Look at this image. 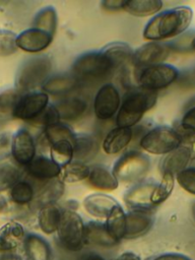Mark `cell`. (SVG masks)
<instances>
[{"label":"cell","instance_id":"obj_27","mask_svg":"<svg viewBox=\"0 0 195 260\" xmlns=\"http://www.w3.org/2000/svg\"><path fill=\"white\" fill-rule=\"evenodd\" d=\"M23 249L28 260H50L51 249L46 240L38 235H28L23 241Z\"/></svg>","mask_w":195,"mask_h":260},{"label":"cell","instance_id":"obj_30","mask_svg":"<svg viewBox=\"0 0 195 260\" xmlns=\"http://www.w3.org/2000/svg\"><path fill=\"white\" fill-rule=\"evenodd\" d=\"M160 0H126L123 10L137 17L155 15L162 8Z\"/></svg>","mask_w":195,"mask_h":260},{"label":"cell","instance_id":"obj_9","mask_svg":"<svg viewBox=\"0 0 195 260\" xmlns=\"http://www.w3.org/2000/svg\"><path fill=\"white\" fill-rule=\"evenodd\" d=\"M172 51L169 43L147 42L133 53L132 65L135 70L164 63Z\"/></svg>","mask_w":195,"mask_h":260},{"label":"cell","instance_id":"obj_8","mask_svg":"<svg viewBox=\"0 0 195 260\" xmlns=\"http://www.w3.org/2000/svg\"><path fill=\"white\" fill-rule=\"evenodd\" d=\"M57 234L62 246L69 251H79L84 245V223L72 209L62 211Z\"/></svg>","mask_w":195,"mask_h":260},{"label":"cell","instance_id":"obj_41","mask_svg":"<svg viewBox=\"0 0 195 260\" xmlns=\"http://www.w3.org/2000/svg\"><path fill=\"white\" fill-rule=\"evenodd\" d=\"M176 179L185 191L195 195V167L186 168L176 175Z\"/></svg>","mask_w":195,"mask_h":260},{"label":"cell","instance_id":"obj_16","mask_svg":"<svg viewBox=\"0 0 195 260\" xmlns=\"http://www.w3.org/2000/svg\"><path fill=\"white\" fill-rule=\"evenodd\" d=\"M52 35L35 27L21 31L16 38L18 49L28 53H38L44 51L52 44Z\"/></svg>","mask_w":195,"mask_h":260},{"label":"cell","instance_id":"obj_29","mask_svg":"<svg viewBox=\"0 0 195 260\" xmlns=\"http://www.w3.org/2000/svg\"><path fill=\"white\" fill-rule=\"evenodd\" d=\"M62 211L55 204H47L41 207L38 213V223L40 229L47 235L57 232Z\"/></svg>","mask_w":195,"mask_h":260},{"label":"cell","instance_id":"obj_18","mask_svg":"<svg viewBox=\"0 0 195 260\" xmlns=\"http://www.w3.org/2000/svg\"><path fill=\"white\" fill-rule=\"evenodd\" d=\"M58 112L60 121L74 122L80 119L87 110V103L80 96H64L53 104ZM64 122V123H65Z\"/></svg>","mask_w":195,"mask_h":260},{"label":"cell","instance_id":"obj_24","mask_svg":"<svg viewBox=\"0 0 195 260\" xmlns=\"http://www.w3.org/2000/svg\"><path fill=\"white\" fill-rule=\"evenodd\" d=\"M77 83L78 80L72 73H59L50 76L42 88L48 95H64L72 91Z\"/></svg>","mask_w":195,"mask_h":260},{"label":"cell","instance_id":"obj_37","mask_svg":"<svg viewBox=\"0 0 195 260\" xmlns=\"http://www.w3.org/2000/svg\"><path fill=\"white\" fill-rule=\"evenodd\" d=\"M21 95L22 93L16 88H7L0 91V118L13 117Z\"/></svg>","mask_w":195,"mask_h":260},{"label":"cell","instance_id":"obj_53","mask_svg":"<svg viewBox=\"0 0 195 260\" xmlns=\"http://www.w3.org/2000/svg\"><path fill=\"white\" fill-rule=\"evenodd\" d=\"M193 53H195V38H194V43H193Z\"/></svg>","mask_w":195,"mask_h":260},{"label":"cell","instance_id":"obj_48","mask_svg":"<svg viewBox=\"0 0 195 260\" xmlns=\"http://www.w3.org/2000/svg\"><path fill=\"white\" fill-rule=\"evenodd\" d=\"M153 260H191L189 257L179 253H165L156 256Z\"/></svg>","mask_w":195,"mask_h":260},{"label":"cell","instance_id":"obj_35","mask_svg":"<svg viewBox=\"0 0 195 260\" xmlns=\"http://www.w3.org/2000/svg\"><path fill=\"white\" fill-rule=\"evenodd\" d=\"M175 187V176L164 174L159 183H157L152 191L150 202L152 206H156L165 202L172 194Z\"/></svg>","mask_w":195,"mask_h":260},{"label":"cell","instance_id":"obj_17","mask_svg":"<svg viewBox=\"0 0 195 260\" xmlns=\"http://www.w3.org/2000/svg\"><path fill=\"white\" fill-rule=\"evenodd\" d=\"M24 168L29 178L41 181L42 183L59 178L62 170V168L54 162L50 157L42 154L36 156L32 161Z\"/></svg>","mask_w":195,"mask_h":260},{"label":"cell","instance_id":"obj_40","mask_svg":"<svg viewBox=\"0 0 195 260\" xmlns=\"http://www.w3.org/2000/svg\"><path fill=\"white\" fill-rule=\"evenodd\" d=\"M17 36L9 30H0V57H8L14 54L17 50Z\"/></svg>","mask_w":195,"mask_h":260},{"label":"cell","instance_id":"obj_2","mask_svg":"<svg viewBox=\"0 0 195 260\" xmlns=\"http://www.w3.org/2000/svg\"><path fill=\"white\" fill-rule=\"evenodd\" d=\"M156 100L157 91L138 85L129 88L116 115L117 127H134L140 122L143 115L155 106Z\"/></svg>","mask_w":195,"mask_h":260},{"label":"cell","instance_id":"obj_47","mask_svg":"<svg viewBox=\"0 0 195 260\" xmlns=\"http://www.w3.org/2000/svg\"><path fill=\"white\" fill-rule=\"evenodd\" d=\"M126 0H104L101 2L102 7L108 11H117L124 8Z\"/></svg>","mask_w":195,"mask_h":260},{"label":"cell","instance_id":"obj_23","mask_svg":"<svg viewBox=\"0 0 195 260\" xmlns=\"http://www.w3.org/2000/svg\"><path fill=\"white\" fill-rule=\"evenodd\" d=\"M133 138L132 128L115 127L105 136L102 147L107 154H116L121 152Z\"/></svg>","mask_w":195,"mask_h":260},{"label":"cell","instance_id":"obj_28","mask_svg":"<svg viewBox=\"0 0 195 260\" xmlns=\"http://www.w3.org/2000/svg\"><path fill=\"white\" fill-rule=\"evenodd\" d=\"M64 191V182L60 178H56L43 183L35 197L37 201L42 204V206L47 204H55L62 197Z\"/></svg>","mask_w":195,"mask_h":260},{"label":"cell","instance_id":"obj_31","mask_svg":"<svg viewBox=\"0 0 195 260\" xmlns=\"http://www.w3.org/2000/svg\"><path fill=\"white\" fill-rule=\"evenodd\" d=\"M106 229L110 236L117 242L124 239L125 235V212L120 204L115 206L106 218Z\"/></svg>","mask_w":195,"mask_h":260},{"label":"cell","instance_id":"obj_51","mask_svg":"<svg viewBox=\"0 0 195 260\" xmlns=\"http://www.w3.org/2000/svg\"><path fill=\"white\" fill-rule=\"evenodd\" d=\"M83 260H105V259L99 255H88Z\"/></svg>","mask_w":195,"mask_h":260},{"label":"cell","instance_id":"obj_4","mask_svg":"<svg viewBox=\"0 0 195 260\" xmlns=\"http://www.w3.org/2000/svg\"><path fill=\"white\" fill-rule=\"evenodd\" d=\"M116 72L113 64L102 52H87L75 59L71 73L78 81H101Z\"/></svg>","mask_w":195,"mask_h":260},{"label":"cell","instance_id":"obj_46","mask_svg":"<svg viewBox=\"0 0 195 260\" xmlns=\"http://www.w3.org/2000/svg\"><path fill=\"white\" fill-rule=\"evenodd\" d=\"M180 123L192 130H195V106H191L183 115Z\"/></svg>","mask_w":195,"mask_h":260},{"label":"cell","instance_id":"obj_52","mask_svg":"<svg viewBox=\"0 0 195 260\" xmlns=\"http://www.w3.org/2000/svg\"><path fill=\"white\" fill-rule=\"evenodd\" d=\"M191 213H192V217H193V220L195 221V201L192 203L191 205Z\"/></svg>","mask_w":195,"mask_h":260},{"label":"cell","instance_id":"obj_33","mask_svg":"<svg viewBox=\"0 0 195 260\" xmlns=\"http://www.w3.org/2000/svg\"><path fill=\"white\" fill-rule=\"evenodd\" d=\"M58 16L53 6H47L41 9L32 20V27L46 31L54 37L57 30Z\"/></svg>","mask_w":195,"mask_h":260},{"label":"cell","instance_id":"obj_1","mask_svg":"<svg viewBox=\"0 0 195 260\" xmlns=\"http://www.w3.org/2000/svg\"><path fill=\"white\" fill-rule=\"evenodd\" d=\"M193 19V10L186 5L156 13L143 29V38L150 42H161L177 38L187 30Z\"/></svg>","mask_w":195,"mask_h":260},{"label":"cell","instance_id":"obj_44","mask_svg":"<svg viewBox=\"0 0 195 260\" xmlns=\"http://www.w3.org/2000/svg\"><path fill=\"white\" fill-rule=\"evenodd\" d=\"M177 83L183 89H195V65L183 72H179Z\"/></svg>","mask_w":195,"mask_h":260},{"label":"cell","instance_id":"obj_50","mask_svg":"<svg viewBox=\"0 0 195 260\" xmlns=\"http://www.w3.org/2000/svg\"><path fill=\"white\" fill-rule=\"evenodd\" d=\"M0 260H24L22 257L17 256V255H13V254H8V255H4L0 258Z\"/></svg>","mask_w":195,"mask_h":260},{"label":"cell","instance_id":"obj_22","mask_svg":"<svg viewBox=\"0 0 195 260\" xmlns=\"http://www.w3.org/2000/svg\"><path fill=\"white\" fill-rule=\"evenodd\" d=\"M86 183L91 188L101 191H114L119 186V181L113 172L103 165L90 167Z\"/></svg>","mask_w":195,"mask_h":260},{"label":"cell","instance_id":"obj_7","mask_svg":"<svg viewBox=\"0 0 195 260\" xmlns=\"http://www.w3.org/2000/svg\"><path fill=\"white\" fill-rule=\"evenodd\" d=\"M134 76L138 86L157 91L177 81L179 70L171 64L161 63L139 70L134 69Z\"/></svg>","mask_w":195,"mask_h":260},{"label":"cell","instance_id":"obj_32","mask_svg":"<svg viewBox=\"0 0 195 260\" xmlns=\"http://www.w3.org/2000/svg\"><path fill=\"white\" fill-rule=\"evenodd\" d=\"M75 135L76 134L73 132L71 127L63 122H59V123L45 127L42 134V136L44 137V140L50 146L62 140H66L73 143Z\"/></svg>","mask_w":195,"mask_h":260},{"label":"cell","instance_id":"obj_15","mask_svg":"<svg viewBox=\"0 0 195 260\" xmlns=\"http://www.w3.org/2000/svg\"><path fill=\"white\" fill-rule=\"evenodd\" d=\"M194 152L191 146L180 145L173 151L166 154L159 165L161 175L171 174L176 177L180 172L185 170L188 164L193 159Z\"/></svg>","mask_w":195,"mask_h":260},{"label":"cell","instance_id":"obj_42","mask_svg":"<svg viewBox=\"0 0 195 260\" xmlns=\"http://www.w3.org/2000/svg\"><path fill=\"white\" fill-rule=\"evenodd\" d=\"M60 119H59V115L58 112L55 108L54 105H49L40 116H38L35 120L31 121L32 124L35 125H39V126H43L44 128L56 123H59Z\"/></svg>","mask_w":195,"mask_h":260},{"label":"cell","instance_id":"obj_38","mask_svg":"<svg viewBox=\"0 0 195 260\" xmlns=\"http://www.w3.org/2000/svg\"><path fill=\"white\" fill-rule=\"evenodd\" d=\"M35 195L34 186L28 181L19 180L10 189V198L14 203L18 205H24L31 202L35 198Z\"/></svg>","mask_w":195,"mask_h":260},{"label":"cell","instance_id":"obj_12","mask_svg":"<svg viewBox=\"0 0 195 260\" xmlns=\"http://www.w3.org/2000/svg\"><path fill=\"white\" fill-rule=\"evenodd\" d=\"M11 155L18 165L24 167L36 157V142L28 130L21 128L12 136Z\"/></svg>","mask_w":195,"mask_h":260},{"label":"cell","instance_id":"obj_39","mask_svg":"<svg viewBox=\"0 0 195 260\" xmlns=\"http://www.w3.org/2000/svg\"><path fill=\"white\" fill-rule=\"evenodd\" d=\"M19 169L10 162H0V192L11 189L20 179Z\"/></svg>","mask_w":195,"mask_h":260},{"label":"cell","instance_id":"obj_3","mask_svg":"<svg viewBox=\"0 0 195 260\" xmlns=\"http://www.w3.org/2000/svg\"><path fill=\"white\" fill-rule=\"evenodd\" d=\"M52 61L46 55L35 56L25 60L15 75V88L22 94L31 92L50 77Z\"/></svg>","mask_w":195,"mask_h":260},{"label":"cell","instance_id":"obj_13","mask_svg":"<svg viewBox=\"0 0 195 260\" xmlns=\"http://www.w3.org/2000/svg\"><path fill=\"white\" fill-rule=\"evenodd\" d=\"M125 219L124 239H136L151 229L154 221L153 209H129Z\"/></svg>","mask_w":195,"mask_h":260},{"label":"cell","instance_id":"obj_5","mask_svg":"<svg viewBox=\"0 0 195 260\" xmlns=\"http://www.w3.org/2000/svg\"><path fill=\"white\" fill-rule=\"evenodd\" d=\"M150 168L149 157L138 150L124 152L114 164L112 172L118 181L138 183L143 180Z\"/></svg>","mask_w":195,"mask_h":260},{"label":"cell","instance_id":"obj_49","mask_svg":"<svg viewBox=\"0 0 195 260\" xmlns=\"http://www.w3.org/2000/svg\"><path fill=\"white\" fill-rule=\"evenodd\" d=\"M116 260H141L140 257L133 252H124Z\"/></svg>","mask_w":195,"mask_h":260},{"label":"cell","instance_id":"obj_45","mask_svg":"<svg viewBox=\"0 0 195 260\" xmlns=\"http://www.w3.org/2000/svg\"><path fill=\"white\" fill-rule=\"evenodd\" d=\"M11 139L9 133L0 134V162L11 154Z\"/></svg>","mask_w":195,"mask_h":260},{"label":"cell","instance_id":"obj_21","mask_svg":"<svg viewBox=\"0 0 195 260\" xmlns=\"http://www.w3.org/2000/svg\"><path fill=\"white\" fill-rule=\"evenodd\" d=\"M73 145V160L87 162L95 157L99 152V141L90 134L79 133L75 135Z\"/></svg>","mask_w":195,"mask_h":260},{"label":"cell","instance_id":"obj_10","mask_svg":"<svg viewBox=\"0 0 195 260\" xmlns=\"http://www.w3.org/2000/svg\"><path fill=\"white\" fill-rule=\"evenodd\" d=\"M121 106L119 89L113 83L103 84L95 93L93 101V112L98 119L109 120L117 115Z\"/></svg>","mask_w":195,"mask_h":260},{"label":"cell","instance_id":"obj_20","mask_svg":"<svg viewBox=\"0 0 195 260\" xmlns=\"http://www.w3.org/2000/svg\"><path fill=\"white\" fill-rule=\"evenodd\" d=\"M111 61L116 71L124 70L129 65H132L134 51L132 48L123 42H114L105 46L101 50Z\"/></svg>","mask_w":195,"mask_h":260},{"label":"cell","instance_id":"obj_34","mask_svg":"<svg viewBox=\"0 0 195 260\" xmlns=\"http://www.w3.org/2000/svg\"><path fill=\"white\" fill-rule=\"evenodd\" d=\"M90 171V167L81 161L72 160L68 165L62 168L60 179L64 183H76L86 180Z\"/></svg>","mask_w":195,"mask_h":260},{"label":"cell","instance_id":"obj_6","mask_svg":"<svg viewBox=\"0 0 195 260\" xmlns=\"http://www.w3.org/2000/svg\"><path fill=\"white\" fill-rule=\"evenodd\" d=\"M180 145L181 141L175 129L166 125L151 128L139 139V146L152 154H168Z\"/></svg>","mask_w":195,"mask_h":260},{"label":"cell","instance_id":"obj_36","mask_svg":"<svg viewBox=\"0 0 195 260\" xmlns=\"http://www.w3.org/2000/svg\"><path fill=\"white\" fill-rule=\"evenodd\" d=\"M50 158L59 167L63 168L73 160V145L71 142L62 140L50 146Z\"/></svg>","mask_w":195,"mask_h":260},{"label":"cell","instance_id":"obj_26","mask_svg":"<svg viewBox=\"0 0 195 260\" xmlns=\"http://www.w3.org/2000/svg\"><path fill=\"white\" fill-rule=\"evenodd\" d=\"M23 226L14 220L6 222L0 229V250L9 251L17 248L24 241Z\"/></svg>","mask_w":195,"mask_h":260},{"label":"cell","instance_id":"obj_14","mask_svg":"<svg viewBox=\"0 0 195 260\" xmlns=\"http://www.w3.org/2000/svg\"><path fill=\"white\" fill-rule=\"evenodd\" d=\"M155 185L151 180H142L135 183L124 193L123 200L125 204L129 209H153L150 197Z\"/></svg>","mask_w":195,"mask_h":260},{"label":"cell","instance_id":"obj_25","mask_svg":"<svg viewBox=\"0 0 195 260\" xmlns=\"http://www.w3.org/2000/svg\"><path fill=\"white\" fill-rule=\"evenodd\" d=\"M84 243L109 248L115 246L118 242L110 236L105 223L100 221H88L84 224Z\"/></svg>","mask_w":195,"mask_h":260},{"label":"cell","instance_id":"obj_19","mask_svg":"<svg viewBox=\"0 0 195 260\" xmlns=\"http://www.w3.org/2000/svg\"><path fill=\"white\" fill-rule=\"evenodd\" d=\"M118 204V201L112 196L103 193L87 195L82 201L85 211L96 218H107L112 209Z\"/></svg>","mask_w":195,"mask_h":260},{"label":"cell","instance_id":"obj_43","mask_svg":"<svg viewBox=\"0 0 195 260\" xmlns=\"http://www.w3.org/2000/svg\"><path fill=\"white\" fill-rule=\"evenodd\" d=\"M173 128L177 132L181 144L187 145V146H195V130H192L190 128H187L183 126L180 122H177L174 124Z\"/></svg>","mask_w":195,"mask_h":260},{"label":"cell","instance_id":"obj_11","mask_svg":"<svg viewBox=\"0 0 195 260\" xmlns=\"http://www.w3.org/2000/svg\"><path fill=\"white\" fill-rule=\"evenodd\" d=\"M49 106V95L44 91H31L21 95L13 117L31 122Z\"/></svg>","mask_w":195,"mask_h":260}]
</instances>
